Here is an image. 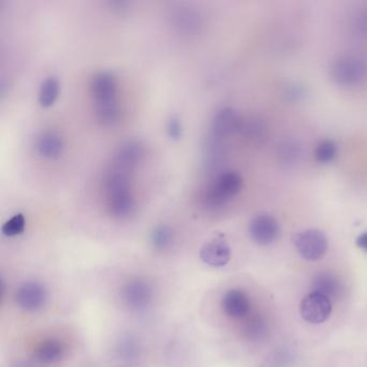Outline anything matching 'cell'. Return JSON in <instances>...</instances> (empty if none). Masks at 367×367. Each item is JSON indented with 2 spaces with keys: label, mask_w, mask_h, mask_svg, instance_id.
Masks as SVG:
<instances>
[{
  "label": "cell",
  "mask_w": 367,
  "mask_h": 367,
  "mask_svg": "<svg viewBox=\"0 0 367 367\" xmlns=\"http://www.w3.org/2000/svg\"><path fill=\"white\" fill-rule=\"evenodd\" d=\"M313 287H315L313 292L321 293L329 298L337 296L340 289L337 279L329 274L318 275L313 281Z\"/></svg>",
  "instance_id": "cell-19"
},
{
  "label": "cell",
  "mask_w": 367,
  "mask_h": 367,
  "mask_svg": "<svg viewBox=\"0 0 367 367\" xmlns=\"http://www.w3.org/2000/svg\"><path fill=\"white\" fill-rule=\"evenodd\" d=\"M47 300V291L39 282H26L15 294V300L22 309L35 311L45 305Z\"/></svg>",
  "instance_id": "cell-8"
},
{
  "label": "cell",
  "mask_w": 367,
  "mask_h": 367,
  "mask_svg": "<svg viewBox=\"0 0 367 367\" xmlns=\"http://www.w3.org/2000/svg\"><path fill=\"white\" fill-rule=\"evenodd\" d=\"M250 300L246 293L241 290H230L222 298V309L233 319L246 317L250 311Z\"/></svg>",
  "instance_id": "cell-12"
},
{
  "label": "cell",
  "mask_w": 367,
  "mask_h": 367,
  "mask_svg": "<svg viewBox=\"0 0 367 367\" xmlns=\"http://www.w3.org/2000/svg\"><path fill=\"white\" fill-rule=\"evenodd\" d=\"M293 243L298 254L307 260H320L328 251V238L323 232L317 228L296 234Z\"/></svg>",
  "instance_id": "cell-3"
},
{
  "label": "cell",
  "mask_w": 367,
  "mask_h": 367,
  "mask_svg": "<svg viewBox=\"0 0 367 367\" xmlns=\"http://www.w3.org/2000/svg\"><path fill=\"white\" fill-rule=\"evenodd\" d=\"M366 67L364 63L355 56L346 55L333 63L331 77L340 85H353L364 78Z\"/></svg>",
  "instance_id": "cell-5"
},
{
  "label": "cell",
  "mask_w": 367,
  "mask_h": 367,
  "mask_svg": "<svg viewBox=\"0 0 367 367\" xmlns=\"http://www.w3.org/2000/svg\"><path fill=\"white\" fill-rule=\"evenodd\" d=\"M36 151L40 157L54 159L60 157L64 149L62 137L54 132H43L37 137Z\"/></svg>",
  "instance_id": "cell-15"
},
{
  "label": "cell",
  "mask_w": 367,
  "mask_h": 367,
  "mask_svg": "<svg viewBox=\"0 0 367 367\" xmlns=\"http://www.w3.org/2000/svg\"><path fill=\"white\" fill-rule=\"evenodd\" d=\"M337 154V144L333 140H323L315 148V157L319 163L326 164L335 159Z\"/></svg>",
  "instance_id": "cell-20"
},
{
  "label": "cell",
  "mask_w": 367,
  "mask_h": 367,
  "mask_svg": "<svg viewBox=\"0 0 367 367\" xmlns=\"http://www.w3.org/2000/svg\"><path fill=\"white\" fill-rule=\"evenodd\" d=\"M151 298V291L146 283L135 281L129 283L124 290V300L127 305L134 309L146 307Z\"/></svg>",
  "instance_id": "cell-16"
},
{
  "label": "cell",
  "mask_w": 367,
  "mask_h": 367,
  "mask_svg": "<svg viewBox=\"0 0 367 367\" xmlns=\"http://www.w3.org/2000/svg\"><path fill=\"white\" fill-rule=\"evenodd\" d=\"M106 199L109 214L119 220L129 218L136 210V201L132 191L118 194Z\"/></svg>",
  "instance_id": "cell-14"
},
{
  "label": "cell",
  "mask_w": 367,
  "mask_h": 367,
  "mask_svg": "<svg viewBox=\"0 0 367 367\" xmlns=\"http://www.w3.org/2000/svg\"><path fill=\"white\" fill-rule=\"evenodd\" d=\"M26 221L25 218L22 214H15L10 220H8L3 227L1 232L7 237H14V236L21 235L23 232L25 231Z\"/></svg>",
  "instance_id": "cell-22"
},
{
  "label": "cell",
  "mask_w": 367,
  "mask_h": 367,
  "mask_svg": "<svg viewBox=\"0 0 367 367\" xmlns=\"http://www.w3.org/2000/svg\"><path fill=\"white\" fill-rule=\"evenodd\" d=\"M243 181L236 171H224L206 186L201 193V201L208 210H218L225 206L243 189Z\"/></svg>",
  "instance_id": "cell-2"
},
{
  "label": "cell",
  "mask_w": 367,
  "mask_h": 367,
  "mask_svg": "<svg viewBox=\"0 0 367 367\" xmlns=\"http://www.w3.org/2000/svg\"><path fill=\"white\" fill-rule=\"evenodd\" d=\"M144 144L138 140H127L115 150L111 163L133 171L144 157Z\"/></svg>",
  "instance_id": "cell-10"
},
{
  "label": "cell",
  "mask_w": 367,
  "mask_h": 367,
  "mask_svg": "<svg viewBox=\"0 0 367 367\" xmlns=\"http://www.w3.org/2000/svg\"><path fill=\"white\" fill-rule=\"evenodd\" d=\"M221 138L210 134L203 146V165L210 173L219 170L225 161V152Z\"/></svg>",
  "instance_id": "cell-13"
},
{
  "label": "cell",
  "mask_w": 367,
  "mask_h": 367,
  "mask_svg": "<svg viewBox=\"0 0 367 367\" xmlns=\"http://www.w3.org/2000/svg\"><path fill=\"white\" fill-rule=\"evenodd\" d=\"M280 155L283 159H285V161L287 162L296 159V157L300 155V148H298L296 144H292V142H285V144H282V146H280Z\"/></svg>",
  "instance_id": "cell-25"
},
{
  "label": "cell",
  "mask_w": 367,
  "mask_h": 367,
  "mask_svg": "<svg viewBox=\"0 0 367 367\" xmlns=\"http://www.w3.org/2000/svg\"><path fill=\"white\" fill-rule=\"evenodd\" d=\"M64 346L54 340H45L35 349V359L43 364L58 362L64 357Z\"/></svg>",
  "instance_id": "cell-17"
},
{
  "label": "cell",
  "mask_w": 367,
  "mask_h": 367,
  "mask_svg": "<svg viewBox=\"0 0 367 367\" xmlns=\"http://www.w3.org/2000/svg\"><path fill=\"white\" fill-rule=\"evenodd\" d=\"M332 309L330 298L318 292L305 296L300 307V315L304 320L313 324H320L328 320Z\"/></svg>",
  "instance_id": "cell-6"
},
{
  "label": "cell",
  "mask_w": 367,
  "mask_h": 367,
  "mask_svg": "<svg viewBox=\"0 0 367 367\" xmlns=\"http://www.w3.org/2000/svg\"><path fill=\"white\" fill-rule=\"evenodd\" d=\"M243 136L249 138H258L264 133L263 125L256 120H243L241 119L239 131Z\"/></svg>",
  "instance_id": "cell-23"
},
{
  "label": "cell",
  "mask_w": 367,
  "mask_h": 367,
  "mask_svg": "<svg viewBox=\"0 0 367 367\" xmlns=\"http://www.w3.org/2000/svg\"><path fill=\"white\" fill-rule=\"evenodd\" d=\"M355 243H357V246L359 247V248H361L362 250H364L365 252H367V232L361 234V235L357 237Z\"/></svg>",
  "instance_id": "cell-26"
},
{
  "label": "cell",
  "mask_w": 367,
  "mask_h": 367,
  "mask_svg": "<svg viewBox=\"0 0 367 367\" xmlns=\"http://www.w3.org/2000/svg\"><path fill=\"white\" fill-rule=\"evenodd\" d=\"M174 233L166 225H159L152 232L151 241L155 248L164 249L170 245Z\"/></svg>",
  "instance_id": "cell-21"
},
{
  "label": "cell",
  "mask_w": 367,
  "mask_h": 367,
  "mask_svg": "<svg viewBox=\"0 0 367 367\" xmlns=\"http://www.w3.org/2000/svg\"><path fill=\"white\" fill-rule=\"evenodd\" d=\"M199 256L208 265L212 267H222L231 260L232 251L223 236H219L203 245Z\"/></svg>",
  "instance_id": "cell-9"
},
{
  "label": "cell",
  "mask_w": 367,
  "mask_h": 367,
  "mask_svg": "<svg viewBox=\"0 0 367 367\" xmlns=\"http://www.w3.org/2000/svg\"><path fill=\"white\" fill-rule=\"evenodd\" d=\"M241 123V119L235 110L228 107L222 108L214 114L211 134L224 140L233 133L238 132Z\"/></svg>",
  "instance_id": "cell-11"
},
{
  "label": "cell",
  "mask_w": 367,
  "mask_h": 367,
  "mask_svg": "<svg viewBox=\"0 0 367 367\" xmlns=\"http://www.w3.org/2000/svg\"><path fill=\"white\" fill-rule=\"evenodd\" d=\"M251 238L260 246H268L279 237V223L271 214H260L251 221L249 226Z\"/></svg>",
  "instance_id": "cell-7"
},
{
  "label": "cell",
  "mask_w": 367,
  "mask_h": 367,
  "mask_svg": "<svg viewBox=\"0 0 367 367\" xmlns=\"http://www.w3.org/2000/svg\"><path fill=\"white\" fill-rule=\"evenodd\" d=\"M166 131L171 140H179L182 137L184 129H182L181 122L178 118L171 117L167 122Z\"/></svg>",
  "instance_id": "cell-24"
},
{
  "label": "cell",
  "mask_w": 367,
  "mask_h": 367,
  "mask_svg": "<svg viewBox=\"0 0 367 367\" xmlns=\"http://www.w3.org/2000/svg\"><path fill=\"white\" fill-rule=\"evenodd\" d=\"M117 79L109 71L97 72L91 82V94L95 104L97 121L104 126H112L120 120L117 100Z\"/></svg>",
  "instance_id": "cell-1"
},
{
  "label": "cell",
  "mask_w": 367,
  "mask_h": 367,
  "mask_svg": "<svg viewBox=\"0 0 367 367\" xmlns=\"http://www.w3.org/2000/svg\"><path fill=\"white\" fill-rule=\"evenodd\" d=\"M169 22L177 34L186 37L197 35L203 25L201 13L190 5H179L173 9L169 14Z\"/></svg>",
  "instance_id": "cell-4"
},
{
  "label": "cell",
  "mask_w": 367,
  "mask_h": 367,
  "mask_svg": "<svg viewBox=\"0 0 367 367\" xmlns=\"http://www.w3.org/2000/svg\"><path fill=\"white\" fill-rule=\"evenodd\" d=\"M60 82L55 77H47L40 85L38 93L39 104L45 108L52 107L60 95Z\"/></svg>",
  "instance_id": "cell-18"
}]
</instances>
